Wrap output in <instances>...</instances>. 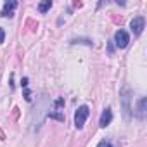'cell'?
<instances>
[{
	"label": "cell",
	"mask_w": 147,
	"mask_h": 147,
	"mask_svg": "<svg viewBox=\"0 0 147 147\" xmlns=\"http://www.w3.org/2000/svg\"><path fill=\"white\" fill-rule=\"evenodd\" d=\"M130 100H131V90L128 85H125L121 90H119V102H121V107H123V116L126 121L131 119V106H130Z\"/></svg>",
	"instance_id": "obj_1"
},
{
	"label": "cell",
	"mask_w": 147,
	"mask_h": 147,
	"mask_svg": "<svg viewBox=\"0 0 147 147\" xmlns=\"http://www.w3.org/2000/svg\"><path fill=\"white\" fill-rule=\"evenodd\" d=\"M88 116H90L88 106H80V107L76 109V113H75V126H76L78 130H82V128L85 126V121H87Z\"/></svg>",
	"instance_id": "obj_2"
},
{
	"label": "cell",
	"mask_w": 147,
	"mask_h": 147,
	"mask_svg": "<svg viewBox=\"0 0 147 147\" xmlns=\"http://www.w3.org/2000/svg\"><path fill=\"white\" fill-rule=\"evenodd\" d=\"M144 28H145V19H144L142 16H137V18H133V19L130 21V30H131L133 35L138 36V35L144 31Z\"/></svg>",
	"instance_id": "obj_3"
},
{
	"label": "cell",
	"mask_w": 147,
	"mask_h": 147,
	"mask_svg": "<svg viewBox=\"0 0 147 147\" xmlns=\"http://www.w3.org/2000/svg\"><path fill=\"white\" fill-rule=\"evenodd\" d=\"M128 42H130V35L125 30H118L114 33V43H116L118 49H125L128 45Z\"/></svg>",
	"instance_id": "obj_4"
},
{
	"label": "cell",
	"mask_w": 147,
	"mask_h": 147,
	"mask_svg": "<svg viewBox=\"0 0 147 147\" xmlns=\"http://www.w3.org/2000/svg\"><path fill=\"white\" fill-rule=\"evenodd\" d=\"M16 7H18V2H16V0H9V2L4 4V9H2V12H0V16H2V18H12Z\"/></svg>",
	"instance_id": "obj_5"
},
{
	"label": "cell",
	"mask_w": 147,
	"mask_h": 147,
	"mask_svg": "<svg viewBox=\"0 0 147 147\" xmlns=\"http://www.w3.org/2000/svg\"><path fill=\"white\" fill-rule=\"evenodd\" d=\"M111 121H113V111H111V107H106L100 114L99 125H100V128H106L107 125H111Z\"/></svg>",
	"instance_id": "obj_6"
},
{
	"label": "cell",
	"mask_w": 147,
	"mask_h": 147,
	"mask_svg": "<svg viewBox=\"0 0 147 147\" xmlns=\"http://www.w3.org/2000/svg\"><path fill=\"white\" fill-rule=\"evenodd\" d=\"M145 106H147V99L145 97H140L138 102H137V111H135V116L138 119H144L145 118Z\"/></svg>",
	"instance_id": "obj_7"
},
{
	"label": "cell",
	"mask_w": 147,
	"mask_h": 147,
	"mask_svg": "<svg viewBox=\"0 0 147 147\" xmlns=\"http://www.w3.org/2000/svg\"><path fill=\"white\" fill-rule=\"evenodd\" d=\"M50 7H52V0H43V2L38 4V11H40L42 14H45Z\"/></svg>",
	"instance_id": "obj_8"
},
{
	"label": "cell",
	"mask_w": 147,
	"mask_h": 147,
	"mask_svg": "<svg viewBox=\"0 0 147 147\" xmlns=\"http://www.w3.org/2000/svg\"><path fill=\"white\" fill-rule=\"evenodd\" d=\"M49 118H54V119L64 121V114H61V113H49Z\"/></svg>",
	"instance_id": "obj_9"
},
{
	"label": "cell",
	"mask_w": 147,
	"mask_h": 147,
	"mask_svg": "<svg viewBox=\"0 0 147 147\" xmlns=\"http://www.w3.org/2000/svg\"><path fill=\"white\" fill-rule=\"evenodd\" d=\"M97 147H113V145H111V142H109V140H106V138H104V140H100V142H99V145H97Z\"/></svg>",
	"instance_id": "obj_10"
},
{
	"label": "cell",
	"mask_w": 147,
	"mask_h": 147,
	"mask_svg": "<svg viewBox=\"0 0 147 147\" xmlns=\"http://www.w3.org/2000/svg\"><path fill=\"white\" fill-rule=\"evenodd\" d=\"M62 106H64V99H57V100H55V107H57V111H59Z\"/></svg>",
	"instance_id": "obj_11"
},
{
	"label": "cell",
	"mask_w": 147,
	"mask_h": 147,
	"mask_svg": "<svg viewBox=\"0 0 147 147\" xmlns=\"http://www.w3.org/2000/svg\"><path fill=\"white\" fill-rule=\"evenodd\" d=\"M107 52H109V55H113V54H114V45H113L111 42L107 43Z\"/></svg>",
	"instance_id": "obj_12"
},
{
	"label": "cell",
	"mask_w": 147,
	"mask_h": 147,
	"mask_svg": "<svg viewBox=\"0 0 147 147\" xmlns=\"http://www.w3.org/2000/svg\"><path fill=\"white\" fill-rule=\"evenodd\" d=\"M4 40H5V31H4L2 28H0V45L4 43Z\"/></svg>",
	"instance_id": "obj_13"
},
{
	"label": "cell",
	"mask_w": 147,
	"mask_h": 147,
	"mask_svg": "<svg viewBox=\"0 0 147 147\" xmlns=\"http://www.w3.org/2000/svg\"><path fill=\"white\" fill-rule=\"evenodd\" d=\"M78 42H80V43H87V45H92V42H90V40H73L71 43H78Z\"/></svg>",
	"instance_id": "obj_14"
},
{
	"label": "cell",
	"mask_w": 147,
	"mask_h": 147,
	"mask_svg": "<svg viewBox=\"0 0 147 147\" xmlns=\"http://www.w3.org/2000/svg\"><path fill=\"white\" fill-rule=\"evenodd\" d=\"M21 85H23V88H28V78H23L21 80Z\"/></svg>",
	"instance_id": "obj_15"
}]
</instances>
